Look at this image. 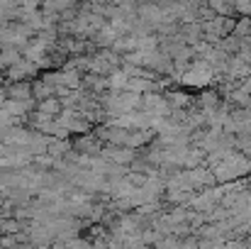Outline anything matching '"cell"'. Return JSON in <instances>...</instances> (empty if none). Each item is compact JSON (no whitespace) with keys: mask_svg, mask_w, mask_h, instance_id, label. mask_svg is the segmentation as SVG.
<instances>
[{"mask_svg":"<svg viewBox=\"0 0 251 249\" xmlns=\"http://www.w3.org/2000/svg\"><path fill=\"white\" fill-rule=\"evenodd\" d=\"M5 95H7V98H12V100H29V98H32V85L20 79V81H15V83H10V85H7Z\"/></svg>","mask_w":251,"mask_h":249,"instance_id":"1","label":"cell"}]
</instances>
